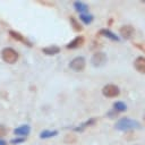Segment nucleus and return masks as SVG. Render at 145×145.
<instances>
[{"label":"nucleus","mask_w":145,"mask_h":145,"mask_svg":"<svg viewBox=\"0 0 145 145\" xmlns=\"http://www.w3.org/2000/svg\"><path fill=\"white\" fill-rule=\"evenodd\" d=\"M29 131H31V127H29L28 125H22V126L17 127V128L14 130V134L17 135V136H19V137H20V136L25 137L26 135L29 134Z\"/></svg>","instance_id":"6e6552de"},{"label":"nucleus","mask_w":145,"mask_h":145,"mask_svg":"<svg viewBox=\"0 0 145 145\" xmlns=\"http://www.w3.org/2000/svg\"><path fill=\"white\" fill-rule=\"evenodd\" d=\"M134 33H135V29L131 25H123V26L120 27V35L126 40L131 39Z\"/></svg>","instance_id":"423d86ee"},{"label":"nucleus","mask_w":145,"mask_h":145,"mask_svg":"<svg viewBox=\"0 0 145 145\" xmlns=\"http://www.w3.org/2000/svg\"><path fill=\"white\" fill-rule=\"evenodd\" d=\"M74 7L77 11H79L80 14H87V10H88V7L86 3L84 2H80V1H76L74 3Z\"/></svg>","instance_id":"9b49d317"},{"label":"nucleus","mask_w":145,"mask_h":145,"mask_svg":"<svg viewBox=\"0 0 145 145\" xmlns=\"http://www.w3.org/2000/svg\"><path fill=\"white\" fill-rule=\"evenodd\" d=\"M106 60H108L106 54H105L104 52H101V51H100V52H95V53L92 56V58H91V63H92L93 67L99 68V67L104 66V65L106 63Z\"/></svg>","instance_id":"7ed1b4c3"},{"label":"nucleus","mask_w":145,"mask_h":145,"mask_svg":"<svg viewBox=\"0 0 145 145\" xmlns=\"http://www.w3.org/2000/svg\"><path fill=\"white\" fill-rule=\"evenodd\" d=\"M83 43H84L83 36H77V37H75L71 42H69V43L67 44V48H68V49H75V48L80 46Z\"/></svg>","instance_id":"9d476101"},{"label":"nucleus","mask_w":145,"mask_h":145,"mask_svg":"<svg viewBox=\"0 0 145 145\" xmlns=\"http://www.w3.org/2000/svg\"><path fill=\"white\" fill-rule=\"evenodd\" d=\"M85 66H86V61H85V58H83V57H76L69 62V68L75 71L83 70L85 68Z\"/></svg>","instance_id":"20e7f679"},{"label":"nucleus","mask_w":145,"mask_h":145,"mask_svg":"<svg viewBox=\"0 0 145 145\" xmlns=\"http://www.w3.org/2000/svg\"><path fill=\"white\" fill-rule=\"evenodd\" d=\"M80 20L84 24H89L93 20V16L92 15H88V14H80Z\"/></svg>","instance_id":"dca6fc26"},{"label":"nucleus","mask_w":145,"mask_h":145,"mask_svg":"<svg viewBox=\"0 0 145 145\" xmlns=\"http://www.w3.org/2000/svg\"><path fill=\"white\" fill-rule=\"evenodd\" d=\"M42 51H43V53H45L46 56H54V54H57V53L60 52V48L57 46V45H50V46L43 48Z\"/></svg>","instance_id":"1a4fd4ad"},{"label":"nucleus","mask_w":145,"mask_h":145,"mask_svg":"<svg viewBox=\"0 0 145 145\" xmlns=\"http://www.w3.org/2000/svg\"><path fill=\"white\" fill-rule=\"evenodd\" d=\"M113 110H114L116 112H123V111L127 110V105H126L123 102L118 101V102H116V103L113 104Z\"/></svg>","instance_id":"f8f14e48"},{"label":"nucleus","mask_w":145,"mask_h":145,"mask_svg":"<svg viewBox=\"0 0 145 145\" xmlns=\"http://www.w3.org/2000/svg\"><path fill=\"white\" fill-rule=\"evenodd\" d=\"M95 122V119H91V120H88V121H86L85 123H83V125H80L79 126V128H75V130H78V131H80V130H83V129H85L86 128V126H89V125H93Z\"/></svg>","instance_id":"f3484780"},{"label":"nucleus","mask_w":145,"mask_h":145,"mask_svg":"<svg viewBox=\"0 0 145 145\" xmlns=\"http://www.w3.org/2000/svg\"><path fill=\"white\" fill-rule=\"evenodd\" d=\"M6 134H7L6 127H5L3 125H0V139H2V137L6 136Z\"/></svg>","instance_id":"a211bd4d"},{"label":"nucleus","mask_w":145,"mask_h":145,"mask_svg":"<svg viewBox=\"0 0 145 145\" xmlns=\"http://www.w3.org/2000/svg\"><path fill=\"white\" fill-rule=\"evenodd\" d=\"M71 24H72L74 26H76V27H75V28H76V31H80V29H82L80 25H79V24H78V23H77V22H76L74 18H71Z\"/></svg>","instance_id":"6ab92c4d"},{"label":"nucleus","mask_w":145,"mask_h":145,"mask_svg":"<svg viewBox=\"0 0 145 145\" xmlns=\"http://www.w3.org/2000/svg\"><path fill=\"white\" fill-rule=\"evenodd\" d=\"M10 35H11L14 39H16V40H18V41H20V42H23V43H26V44H28V46H31V43H29L28 41H26L22 34H18V33H16V32L10 31Z\"/></svg>","instance_id":"2eb2a0df"},{"label":"nucleus","mask_w":145,"mask_h":145,"mask_svg":"<svg viewBox=\"0 0 145 145\" xmlns=\"http://www.w3.org/2000/svg\"><path fill=\"white\" fill-rule=\"evenodd\" d=\"M114 127L117 130L128 131V130H133V129H139L140 123L134 119H130V118H121L116 122Z\"/></svg>","instance_id":"f257e3e1"},{"label":"nucleus","mask_w":145,"mask_h":145,"mask_svg":"<svg viewBox=\"0 0 145 145\" xmlns=\"http://www.w3.org/2000/svg\"><path fill=\"white\" fill-rule=\"evenodd\" d=\"M102 93H103V95L106 96V97H116V96L119 95L120 89H119L118 86H116V85H113V84H108V85H105V86L102 88Z\"/></svg>","instance_id":"39448f33"},{"label":"nucleus","mask_w":145,"mask_h":145,"mask_svg":"<svg viewBox=\"0 0 145 145\" xmlns=\"http://www.w3.org/2000/svg\"><path fill=\"white\" fill-rule=\"evenodd\" d=\"M0 145H7V143L3 139H0Z\"/></svg>","instance_id":"412c9836"},{"label":"nucleus","mask_w":145,"mask_h":145,"mask_svg":"<svg viewBox=\"0 0 145 145\" xmlns=\"http://www.w3.org/2000/svg\"><path fill=\"white\" fill-rule=\"evenodd\" d=\"M101 34H103L105 37L111 39V40H113V41H119V37H118L114 33H112V32H110V31H108V29H102V31H101Z\"/></svg>","instance_id":"ddd939ff"},{"label":"nucleus","mask_w":145,"mask_h":145,"mask_svg":"<svg viewBox=\"0 0 145 145\" xmlns=\"http://www.w3.org/2000/svg\"><path fill=\"white\" fill-rule=\"evenodd\" d=\"M57 134H58L57 130H43V131L41 133L40 137H41V138H51V137L56 136Z\"/></svg>","instance_id":"4468645a"},{"label":"nucleus","mask_w":145,"mask_h":145,"mask_svg":"<svg viewBox=\"0 0 145 145\" xmlns=\"http://www.w3.org/2000/svg\"><path fill=\"white\" fill-rule=\"evenodd\" d=\"M134 67L135 69L140 72V74H145V58L144 57H138L135 59L134 61Z\"/></svg>","instance_id":"0eeeda50"},{"label":"nucleus","mask_w":145,"mask_h":145,"mask_svg":"<svg viewBox=\"0 0 145 145\" xmlns=\"http://www.w3.org/2000/svg\"><path fill=\"white\" fill-rule=\"evenodd\" d=\"M18 52L16 50H14L12 48H5L2 51H1V58L5 62L7 63H15L17 60H18Z\"/></svg>","instance_id":"f03ea898"},{"label":"nucleus","mask_w":145,"mask_h":145,"mask_svg":"<svg viewBox=\"0 0 145 145\" xmlns=\"http://www.w3.org/2000/svg\"><path fill=\"white\" fill-rule=\"evenodd\" d=\"M24 140H25V138H20V137H19V138L12 139V140H11V143H12V144H17V143H22V142H24Z\"/></svg>","instance_id":"aec40b11"}]
</instances>
